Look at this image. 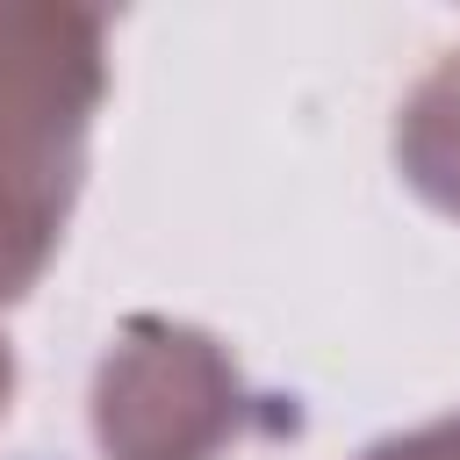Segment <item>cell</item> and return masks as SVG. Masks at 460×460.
Wrapping results in <instances>:
<instances>
[{"label":"cell","mask_w":460,"mask_h":460,"mask_svg":"<svg viewBox=\"0 0 460 460\" xmlns=\"http://www.w3.org/2000/svg\"><path fill=\"white\" fill-rule=\"evenodd\" d=\"M359 460H460V417L424 424V431H402V438H381V446L359 453Z\"/></svg>","instance_id":"277c9868"},{"label":"cell","mask_w":460,"mask_h":460,"mask_svg":"<svg viewBox=\"0 0 460 460\" xmlns=\"http://www.w3.org/2000/svg\"><path fill=\"white\" fill-rule=\"evenodd\" d=\"M101 22L72 7H0V302L50 266L101 108Z\"/></svg>","instance_id":"6da1fadb"},{"label":"cell","mask_w":460,"mask_h":460,"mask_svg":"<svg viewBox=\"0 0 460 460\" xmlns=\"http://www.w3.org/2000/svg\"><path fill=\"white\" fill-rule=\"evenodd\" d=\"M237 367L208 331L137 316L93 381V431L108 460H216L237 438Z\"/></svg>","instance_id":"7a4b0ae2"},{"label":"cell","mask_w":460,"mask_h":460,"mask_svg":"<svg viewBox=\"0 0 460 460\" xmlns=\"http://www.w3.org/2000/svg\"><path fill=\"white\" fill-rule=\"evenodd\" d=\"M7 388H14V359H7V345H0V410H7Z\"/></svg>","instance_id":"5b68a950"},{"label":"cell","mask_w":460,"mask_h":460,"mask_svg":"<svg viewBox=\"0 0 460 460\" xmlns=\"http://www.w3.org/2000/svg\"><path fill=\"white\" fill-rule=\"evenodd\" d=\"M395 158H402V180H410L431 208L460 216V50L402 101Z\"/></svg>","instance_id":"3957f363"}]
</instances>
